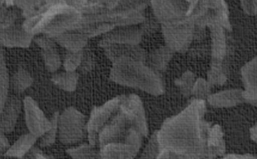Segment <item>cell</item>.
Masks as SVG:
<instances>
[{"instance_id":"obj_11","label":"cell","mask_w":257,"mask_h":159,"mask_svg":"<svg viewBox=\"0 0 257 159\" xmlns=\"http://www.w3.org/2000/svg\"><path fill=\"white\" fill-rule=\"evenodd\" d=\"M209 102L216 107H231L244 101L243 90L234 89L222 91L210 95Z\"/></svg>"},{"instance_id":"obj_29","label":"cell","mask_w":257,"mask_h":159,"mask_svg":"<svg viewBox=\"0 0 257 159\" xmlns=\"http://www.w3.org/2000/svg\"><path fill=\"white\" fill-rule=\"evenodd\" d=\"M9 146L10 143L5 136V133L1 132V135H0V151H1V153H2Z\"/></svg>"},{"instance_id":"obj_19","label":"cell","mask_w":257,"mask_h":159,"mask_svg":"<svg viewBox=\"0 0 257 159\" xmlns=\"http://www.w3.org/2000/svg\"><path fill=\"white\" fill-rule=\"evenodd\" d=\"M9 74L5 63V58L1 52V65H0V94H1V110L4 107L8 99V89H9Z\"/></svg>"},{"instance_id":"obj_2","label":"cell","mask_w":257,"mask_h":159,"mask_svg":"<svg viewBox=\"0 0 257 159\" xmlns=\"http://www.w3.org/2000/svg\"><path fill=\"white\" fill-rule=\"evenodd\" d=\"M81 18V10L72 6L67 0H56L28 18L23 27L32 35L44 33L55 38L73 30Z\"/></svg>"},{"instance_id":"obj_20","label":"cell","mask_w":257,"mask_h":159,"mask_svg":"<svg viewBox=\"0 0 257 159\" xmlns=\"http://www.w3.org/2000/svg\"><path fill=\"white\" fill-rule=\"evenodd\" d=\"M67 153L74 158H98L100 157L94 146L91 144H83L76 148L66 150Z\"/></svg>"},{"instance_id":"obj_24","label":"cell","mask_w":257,"mask_h":159,"mask_svg":"<svg viewBox=\"0 0 257 159\" xmlns=\"http://www.w3.org/2000/svg\"><path fill=\"white\" fill-rule=\"evenodd\" d=\"M17 11L15 10L2 11L1 28L2 30L6 29L14 25L18 18Z\"/></svg>"},{"instance_id":"obj_18","label":"cell","mask_w":257,"mask_h":159,"mask_svg":"<svg viewBox=\"0 0 257 159\" xmlns=\"http://www.w3.org/2000/svg\"><path fill=\"white\" fill-rule=\"evenodd\" d=\"M33 81V79L28 71L20 68L18 69L13 77V88L16 92H23L32 85Z\"/></svg>"},{"instance_id":"obj_28","label":"cell","mask_w":257,"mask_h":159,"mask_svg":"<svg viewBox=\"0 0 257 159\" xmlns=\"http://www.w3.org/2000/svg\"><path fill=\"white\" fill-rule=\"evenodd\" d=\"M29 157L32 158H50L51 157L44 154L42 151L39 148L34 147L30 150Z\"/></svg>"},{"instance_id":"obj_30","label":"cell","mask_w":257,"mask_h":159,"mask_svg":"<svg viewBox=\"0 0 257 159\" xmlns=\"http://www.w3.org/2000/svg\"><path fill=\"white\" fill-rule=\"evenodd\" d=\"M224 158H255L253 155L251 154H244V155H239V154H228V155H226L224 156Z\"/></svg>"},{"instance_id":"obj_5","label":"cell","mask_w":257,"mask_h":159,"mask_svg":"<svg viewBox=\"0 0 257 159\" xmlns=\"http://www.w3.org/2000/svg\"><path fill=\"white\" fill-rule=\"evenodd\" d=\"M122 99V97H117L104 103L101 106L95 107L92 109L87 128L90 144L93 146L95 145L98 133L112 112L120 105Z\"/></svg>"},{"instance_id":"obj_32","label":"cell","mask_w":257,"mask_h":159,"mask_svg":"<svg viewBox=\"0 0 257 159\" xmlns=\"http://www.w3.org/2000/svg\"><path fill=\"white\" fill-rule=\"evenodd\" d=\"M255 141H256V143H257V139H255Z\"/></svg>"},{"instance_id":"obj_9","label":"cell","mask_w":257,"mask_h":159,"mask_svg":"<svg viewBox=\"0 0 257 159\" xmlns=\"http://www.w3.org/2000/svg\"><path fill=\"white\" fill-rule=\"evenodd\" d=\"M48 37H38L35 39V42L41 48L46 68L51 72L54 73L60 67L61 61L55 43Z\"/></svg>"},{"instance_id":"obj_27","label":"cell","mask_w":257,"mask_h":159,"mask_svg":"<svg viewBox=\"0 0 257 159\" xmlns=\"http://www.w3.org/2000/svg\"><path fill=\"white\" fill-rule=\"evenodd\" d=\"M244 11L249 15H253L257 10V0H240Z\"/></svg>"},{"instance_id":"obj_10","label":"cell","mask_w":257,"mask_h":159,"mask_svg":"<svg viewBox=\"0 0 257 159\" xmlns=\"http://www.w3.org/2000/svg\"><path fill=\"white\" fill-rule=\"evenodd\" d=\"M21 109L20 100L15 96L7 99L1 110V132L10 133L14 130Z\"/></svg>"},{"instance_id":"obj_1","label":"cell","mask_w":257,"mask_h":159,"mask_svg":"<svg viewBox=\"0 0 257 159\" xmlns=\"http://www.w3.org/2000/svg\"><path fill=\"white\" fill-rule=\"evenodd\" d=\"M205 102H192L189 108L169 121L159 134L160 145L165 149L160 154L189 155L191 158L207 156V139L210 127L204 121Z\"/></svg>"},{"instance_id":"obj_12","label":"cell","mask_w":257,"mask_h":159,"mask_svg":"<svg viewBox=\"0 0 257 159\" xmlns=\"http://www.w3.org/2000/svg\"><path fill=\"white\" fill-rule=\"evenodd\" d=\"M74 31V33L67 32L56 37V42L70 52L82 51L87 43L88 37L83 33Z\"/></svg>"},{"instance_id":"obj_15","label":"cell","mask_w":257,"mask_h":159,"mask_svg":"<svg viewBox=\"0 0 257 159\" xmlns=\"http://www.w3.org/2000/svg\"><path fill=\"white\" fill-rule=\"evenodd\" d=\"M37 139V137L31 133L23 135L7 151L5 155L18 158L23 157L35 144Z\"/></svg>"},{"instance_id":"obj_17","label":"cell","mask_w":257,"mask_h":159,"mask_svg":"<svg viewBox=\"0 0 257 159\" xmlns=\"http://www.w3.org/2000/svg\"><path fill=\"white\" fill-rule=\"evenodd\" d=\"M79 75L75 71H67L54 74L52 81L61 89L68 92L76 90Z\"/></svg>"},{"instance_id":"obj_8","label":"cell","mask_w":257,"mask_h":159,"mask_svg":"<svg viewBox=\"0 0 257 159\" xmlns=\"http://www.w3.org/2000/svg\"><path fill=\"white\" fill-rule=\"evenodd\" d=\"M34 35L24 29L23 26L13 25L1 30V43L8 47L28 48Z\"/></svg>"},{"instance_id":"obj_13","label":"cell","mask_w":257,"mask_h":159,"mask_svg":"<svg viewBox=\"0 0 257 159\" xmlns=\"http://www.w3.org/2000/svg\"><path fill=\"white\" fill-rule=\"evenodd\" d=\"M138 150L125 144L111 142L101 147L99 154L103 158H132Z\"/></svg>"},{"instance_id":"obj_4","label":"cell","mask_w":257,"mask_h":159,"mask_svg":"<svg viewBox=\"0 0 257 159\" xmlns=\"http://www.w3.org/2000/svg\"><path fill=\"white\" fill-rule=\"evenodd\" d=\"M85 116L74 107H68L59 116V139L64 145H72L81 140L84 134Z\"/></svg>"},{"instance_id":"obj_3","label":"cell","mask_w":257,"mask_h":159,"mask_svg":"<svg viewBox=\"0 0 257 159\" xmlns=\"http://www.w3.org/2000/svg\"><path fill=\"white\" fill-rule=\"evenodd\" d=\"M110 77L120 85L139 87L151 93L160 94L163 91L162 83L153 71L128 57L114 61Z\"/></svg>"},{"instance_id":"obj_7","label":"cell","mask_w":257,"mask_h":159,"mask_svg":"<svg viewBox=\"0 0 257 159\" xmlns=\"http://www.w3.org/2000/svg\"><path fill=\"white\" fill-rule=\"evenodd\" d=\"M241 76L244 87V101L257 106V56L241 69Z\"/></svg>"},{"instance_id":"obj_6","label":"cell","mask_w":257,"mask_h":159,"mask_svg":"<svg viewBox=\"0 0 257 159\" xmlns=\"http://www.w3.org/2000/svg\"><path fill=\"white\" fill-rule=\"evenodd\" d=\"M26 121L30 132L36 137H42L52 126L40 109L36 102L32 98L27 97L24 100Z\"/></svg>"},{"instance_id":"obj_16","label":"cell","mask_w":257,"mask_h":159,"mask_svg":"<svg viewBox=\"0 0 257 159\" xmlns=\"http://www.w3.org/2000/svg\"><path fill=\"white\" fill-rule=\"evenodd\" d=\"M7 6H15L23 10L24 17L29 18L39 9L55 0H5Z\"/></svg>"},{"instance_id":"obj_21","label":"cell","mask_w":257,"mask_h":159,"mask_svg":"<svg viewBox=\"0 0 257 159\" xmlns=\"http://www.w3.org/2000/svg\"><path fill=\"white\" fill-rule=\"evenodd\" d=\"M59 113L56 112L54 114L51 122L52 123V128L48 130L43 136L40 141V146L42 147L50 146L55 141L56 132L58 129V121Z\"/></svg>"},{"instance_id":"obj_14","label":"cell","mask_w":257,"mask_h":159,"mask_svg":"<svg viewBox=\"0 0 257 159\" xmlns=\"http://www.w3.org/2000/svg\"><path fill=\"white\" fill-rule=\"evenodd\" d=\"M225 143L220 126L215 125L209 130L207 139V156L213 158L224 154Z\"/></svg>"},{"instance_id":"obj_22","label":"cell","mask_w":257,"mask_h":159,"mask_svg":"<svg viewBox=\"0 0 257 159\" xmlns=\"http://www.w3.org/2000/svg\"><path fill=\"white\" fill-rule=\"evenodd\" d=\"M83 51L70 52L66 54L63 60V66L67 71H75L81 64Z\"/></svg>"},{"instance_id":"obj_25","label":"cell","mask_w":257,"mask_h":159,"mask_svg":"<svg viewBox=\"0 0 257 159\" xmlns=\"http://www.w3.org/2000/svg\"><path fill=\"white\" fill-rule=\"evenodd\" d=\"M210 85L203 79H199L195 84L193 93L198 98H205L210 92Z\"/></svg>"},{"instance_id":"obj_31","label":"cell","mask_w":257,"mask_h":159,"mask_svg":"<svg viewBox=\"0 0 257 159\" xmlns=\"http://www.w3.org/2000/svg\"><path fill=\"white\" fill-rule=\"evenodd\" d=\"M251 137L253 140L257 139V123L250 130Z\"/></svg>"},{"instance_id":"obj_26","label":"cell","mask_w":257,"mask_h":159,"mask_svg":"<svg viewBox=\"0 0 257 159\" xmlns=\"http://www.w3.org/2000/svg\"><path fill=\"white\" fill-rule=\"evenodd\" d=\"M92 55L89 51L83 52V58L80 69L84 73L89 72L94 67V61Z\"/></svg>"},{"instance_id":"obj_23","label":"cell","mask_w":257,"mask_h":159,"mask_svg":"<svg viewBox=\"0 0 257 159\" xmlns=\"http://www.w3.org/2000/svg\"><path fill=\"white\" fill-rule=\"evenodd\" d=\"M208 81L214 84H223L226 81V77L223 73L220 63H214L208 76Z\"/></svg>"}]
</instances>
